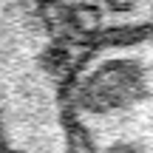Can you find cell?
I'll list each match as a JSON object with an SVG mask.
<instances>
[{
	"mask_svg": "<svg viewBox=\"0 0 153 153\" xmlns=\"http://www.w3.org/2000/svg\"><path fill=\"white\" fill-rule=\"evenodd\" d=\"M68 105L79 153H153V31L79 48Z\"/></svg>",
	"mask_w": 153,
	"mask_h": 153,
	"instance_id": "7a4b0ae2",
	"label": "cell"
},
{
	"mask_svg": "<svg viewBox=\"0 0 153 153\" xmlns=\"http://www.w3.org/2000/svg\"><path fill=\"white\" fill-rule=\"evenodd\" d=\"M0 153H9V150H6V145H3V142H0Z\"/></svg>",
	"mask_w": 153,
	"mask_h": 153,
	"instance_id": "277c9868",
	"label": "cell"
},
{
	"mask_svg": "<svg viewBox=\"0 0 153 153\" xmlns=\"http://www.w3.org/2000/svg\"><path fill=\"white\" fill-rule=\"evenodd\" d=\"M76 54L43 0H0V142L9 153H79L68 105Z\"/></svg>",
	"mask_w": 153,
	"mask_h": 153,
	"instance_id": "6da1fadb",
	"label": "cell"
},
{
	"mask_svg": "<svg viewBox=\"0 0 153 153\" xmlns=\"http://www.w3.org/2000/svg\"><path fill=\"white\" fill-rule=\"evenodd\" d=\"M79 48L153 31V0H43Z\"/></svg>",
	"mask_w": 153,
	"mask_h": 153,
	"instance_id": "3957f363",
	"label": "cell"
}]
</instances>
